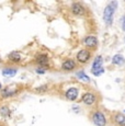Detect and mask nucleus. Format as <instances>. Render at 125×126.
<instances>
[{
	"label": "nucleus",
	"mask_w": 125,
	"mask_h": 126,
	"mask_svg": "<svg viewBox=\"0 0 125 126\" xmlns=\"http://www.w3.org/2000/svg\"><path fill=\"white\" fill-rule=\"evenodd\" d=\"M116 8H117V1H111L109 2V4L105 7L104 11H103V20H104V22L108 26L112 25L113 16H114Z\"/></svg>",
	"instance_id": "1"
},
{
	"label": "nucleus",
	"mask_w": 125,
	"mask_h": 126,
	"mask_svg": "<svg viewBox=\"0 0 125 126\" xmlns=\"http://www.w3.org/2000/svg\"><path fill=\"white\" fill-rule=\"evenodd\" d=\"M102 56H97L94 58V62L92 64V69H91V72H92L94 76H101V75L104 72V68L102 67Z\"/></svg>",
	"instance_id": "2"
},
{
	"label": "nucleus",
	"mask_w": 125,
	"mask_h": 126,
	"mask_svg": "<svg viewBox=\"0 0 125 126\" xmlns=\"http://www.w3.org/2000/svg\"><path fill=\"white\" fill-rule=\"evenodd\" d=\"M92 122L94 125L97 126H105L107 125V118H105L104 114L100 111H97L92 114Z\"/></svg>",
	"instance_id": "3"
},
{
	"label": "nucleus",
	"mask_w": 125,
	"mask_h": 126,
	"mask_svg": "<svg viewBox=\"0 0 125 126\" xmlns=\"http://www.w3.org/2000/svg\"><path fill=\"white\" fill-rule=\"evenodd\" d=\"M91 57V53L89 52L88 49H81L80 52L78 53V55H77V59H78L79 63H81V64H85V63H87L89 59H90Z\"/></svg>",
	"instance_id": "4"
},
{
	"label": "nucleus",
	"mask_w": 125,
	"mask_h": 126,
	"mask_svg": "<svg viewBox=\"0 0 125 126\" xmlns=\"http://www.w3.org/2000/svg\"><path fill=\"white\" fill-rule=\"evenodd\" d=\"M71 11H73V13L75 14V16H82V14H85L86 10L81 3L75 2V3H73V6H71Z\"/></svg>",
	"instance_id": "5"
},
{
	"label": "nucleus",
	"mask_w": 125,
	"mask_h": 126,
	"mask_svg": "<svg viewBox=\"0 0 125 126\" xmlns=\"http://www.w3.org/2000/svg\"><path fill=\"white\" fill-rule=\"evenodd\" d=\"M83 44H85L87 47L90 48H94L95 46L98 45V40L95 36H87V37L83 40Z\"/></svg>",
	"instance_id": "6"
},
{
	"label": "nucleus",
	"mask_w": 125,
	"mask_h": 126,
	"mask_svg": "<svg viewBox=\"0 0 125 126\" xmlns=\"http://www.w3.org/2000/svg\"><path fill=\"white\" fill-rule=\"evenodd\" d=\"M82 102L86 103L87 105H92L95 102V95L91 92H87L82 95Z\"/></svg>",
	"instance_id": "7"
},
{
	"label": "nucleus",
	"mask_w": 125,
	"mask_h": 126,
	"mask_svg": "<svg viewBox=\"0 0 125 126\" xmlns=\"http://www.w3.org/2000/svg\"><path fill=\"white\" fill-rule=\"evenodd\" d=\"M65 96H66V99H68V100H70V101L76 100V99L78 98V89L77 88L68 89V90L66 91V93H65Z\"/></svg>",
	"instance_id": "8"
},
{
	"label": "nucleus",
	"mask_w": 125,
	"mask_h": 126,
	"mask_svg": "<svg viewBox=\"0 0 125 126\" xmlns=\"http://www.w3.org/2000/svg\"><path fill=\"white\" fill-rule=\"evenodd\" d=\"M18 92V89H16V87H8L7 89H4L3 91H2V96L3 98H10V96L14 95V94Z\"/></svg>",
	"instance_id": "9"
},
{
	"label": "nucleus",
	"mask_w": 125,
	"mask_h": 126,
	"mask_svg": "<svg viewBox=\"0 0 125 126\" xmlns=\"http://www.w3.org/2000/svg\"><path fill=\"white\" fill-rule=\"evenodd\" d=\"M114 123L119 126H125V115L122 113H116L114 115Z\"/></svg>",
	"instance_id": "10"
},
{
	"label": "nucleus",
	"mask_w": 125,
	"mask_h": 126,
	"mask_svg": "<svg viewBox=\"0 0 125 126\" xmlns=\"http://www.w3.org/2000/svg\"><path fill=\"white\" fill-rule=\"evenodd\" d=\"M62 67L64 70H73V69H75V67H76V63L71 59H67L62 63Z\"/></svg>",
	"instance_id": "11"
},
{
	"label": "nucleus",
	"mask_w": 125,
	"mask_h": 126,
	"mask_svg": "<svg viewBox=\"0 0 125 126\" xmlns=\"http://www.w3.org/2000/svg\"><path fill=\"white\" fill-rule=\"evenodd\" d=\"M112 63L114 65H116V66H122V65H124V63H125V58L122 56L121 54H117V55H115V56H113Z\"/></svg>",
	"instance_id": "12"
},
{
	"label": "nucleus",
	"mask_w": 125,
	"mask_h": 126,
	"mask_svg": "<svg viewBox=\"0 0 125 126\" xmlns=\"http://www.w3.org/2000/svg\"><path fill=\"white\" fill-rule=\"evenodd\" d=\"M36 62H37V64L42 65V66H47L48 65V57L45 54H40L36 57Z\"/></svg>",
	"instance_id": "13"
},
{
	"label": "nucleus",
	"mask_w": 125,
	"mask_h": 126,
	"mask_svg": "<svg viewBox=\"0 0 125 126\" xmlns=\"http://www.w3.org/2000/svg\"><path fill=\"white\" fill-rule=\"evenodd\" d=\"M16 72H18V70L16 68H6L2 70V75L4 77H12L14 75H16Z\"/></svg>",
	"instance_id": "14"
},
{
	"label": "nucleus",
	"mask_w": 125,
	"mask_h": 126,
	"mask_svg": "<svg viewBox=\"0 0 125 126\" xmlns=\"http://www.w3.org/2000/svg\"><path fill=\"white\" fill-rule=\"evenodd\" d=\"M9 59L12 60L14 63H19L21 60V56L18 52H12V53H10V55H9Z\"/></svg>",
	"instance_id": "15"
},
{
	"label": "nucleus",
	"mask_w": 125,
	"mask_h": 126,
	"mask_svg": "<svg viewBox=\"0 0 125 126\" xmlns=\"http://www.w3.org/2000/svg\"><path fill=\"white\" fill-rule=\"evenodd\" d=\"M76 76H77V78L80 79V80H82V81H86V82L90 81V78H89L87 75H86V72L82 71V70H81V71H79V72H77Z\"/></svg>",
	"instance_id": "16"
},
{
	"label": "nucleus",
	"mask_w": 125,
	"mask_h": 126,
	"mask_svg": "<svg viewBox=\"0 0 125 126\" xmlns=\"http://www.w3.org/2000/svg\"><path fill=\"white\" fill-rule=\"evenodd\" d=\"M47 89H48V86H47V84H44V86H41V87L35 88L34 92H35V93H43V92L47 91Z\"/></svg>",
	"instance_id": "17"
},
{
	"label": "nucleus",
	"mask_w": 125,
	"mask_h": 126,
	"mask_svg": "<svg viewBox=\"0 0 125 126\" xmlns=\"http://www.w3.org/2000/svg\"><path fill=\"white\" fill-rule=\"evenodd\" d=\"M0 114L3 115V116H8L9 115V110L7 109V106H2L0 109Z\"/></svg>",
	"instance_id": "18"
},
{
	"label": "nucleus",
	"mask_w": 125,
	"mask_h": 126,
	"mask_svg": "<svg viewBox=\"0 0 125 126\" xmlns=\"http://www.w3.org/2000/svg\"><path fill=\"white\" fill-rule=\"evenodd\" d=\"M122 30L125 31V16H123L122 19Z\"/></svg>",
	"instance_id": "19"
},
{
	"label": "nucleus",
	"mask_w": 125,
	"mask_h": 126,
	"mask_svg": "<svg viewBox=\"0 0 125 126\" xmlns=\"http://www.w3.org/2000/svg\"><path fill=\"white\" fill-rule=\"evenodd\" d=\"M36 72H37V74H44L45 70L43 68H38V69H36Z\"/></svg>",
	"instance_id": "20"
},
{
	"label": "nucleus",
	"mask_w": 125,
	"mask_h": 126,
	"mask_svg": "<svg viewBox=\"0 0 125 126\" xmlns=\"http://www.w3.org/2000/svg\"><path fill=\"white\" fill-rule=\"evenodd\" d=\"M0 89H1V83H0Z\"/></svg>",
	"instance_id": "21"
},
{
	"label": "nucleus",
	"mask_w": 125,
	"mask_h": 126,
	"mask_svg": "<svg viewBox=\"0 0 125 126\" xmlns=\"http://www.w3.org/2000/svg\"><path fill=\"white\" fill-rule=\"evenodd\" d=\"M124 42H125V38H124Z\"/></svg>",
	"instance_id": "22"
}]
</instances>
